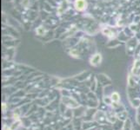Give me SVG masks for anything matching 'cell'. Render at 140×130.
Instances as JSON below:
<instances>
[{
	"mask_svg": "<svg viewBox=\"0 0 140 130\" xmlns=\"http://www.w3.org/2000/svg\"><path fill=\"white\" fill-rule=\"evenodd\" d=\"M110 99H111L112 102H118L120 100V96L118 95V93L117 92H113L111 94V96H110Z\"/></svg>",
	"mask_w": 140,
	"mask_h": 130,
	"instance_id": "3",
	"label": "cell"
},
{
	"mask_svg": "<svg viewBox=\"0 0 140 130\" xmlns=\"http://www.w3.org/2000/svg\"><path fill=\"white\" fill-rule=\"evenodd\" d=\"M2 107H3V110H4V112H5V103H3L2 104Z\"/></svg>",
	"mask_w": 140,
	"mask_h": 130,
	"instance_id": "4",
	"label": "cell"
},
{
	"mask_svg": "<svg viewBox=\"0 0 140 130\" xmlns=\"http://www.w3.org/2000/svg\"><path fill=\"white\" fill-rule=\"evenodd\" d=\"M100 61H101V55L98 54V55H95L94 56L91 58L90 63H91V65L96 66V65H98V63H100Z\"/></svg>",
	"mask_w": 140,
	"mask_h": 130,
	"instance_id": "2",
	"label": "cell"
},
{
	"mask_svg": "<svg viewBox=\"0 0 140 130\" xmlns=\"http://www.w3.org/2000/svg\"><path fill=\"white\" fill-rule=\"evenodd\" d=\"M86 6H87V4H86L85 0H76V2H75V7L79 11L84 10L86 8Z\"/></svg>",
	"mask_w": 140,
	"mask_h": 130,
	"instance_id": "1",
	"label": "cell"
}]
</instances>
